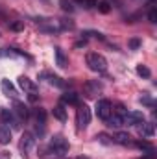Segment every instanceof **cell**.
Segmentation results:
<instances>
[{"label": "cell", "instance_id": "1", "mask_svg": "<svg viewBox=\"0 0 157 159\" xmlns=\"http://www.w3.org/2000/svg\"><path fill=\"white\" fill-rule=\"evenodd\" d=\"M69 141L63 137V135H54L48 143V146L41 148L39 150V156L44 159H54V157H65L69 154Z\"/></svg>", "mask_w": 157, "mask_h": 159}, {"label": "cell", "instance_id": "2", "mask_svg": "<svg viewBox=\"0 0 157 159\" xmlns=\"http://www.w3.org/2000/svg\"><path fill=\"white\" fill-rule=\"evenodd\" d=\"M85 61H87L89 69L94 70V72H105V70H107V59H105L102 54H98V52H91V54H87Z\"/></svg>", "mask_w": 157, "mask_h": 159}, {"label": "cell", "instance_id": "3", "mask_svg": "<svg viewBox=\"0 0 157 159\" xmlns=\"http://www.w3.org/2000/svg\"><path fill=\"white\" fill-rule=\"evenodd\" d=\"M34 146H35V137H34V133L24 131L22 137H20V143H19V150H20L22 157H28L30 152L34 150Z\"/></svg>", "mask_w": 157, "mask_h": 159}, {"label": "cell", "instance_id": "4", "mask_svg": "<svg viewBox=\"0 0 157 159\" xmlns=\"http://www.w3.org/2000/svg\"><path fill=\"white\" fill-rule=\"evenodd\" d=\"M76 122H78V129H85L91 124V109L85 104H79L78 111H76Z\"/></svg>", "mask_w": 157, "mask_h": 159}, {"label": "cell", "instance_id": "5", "mask_svg": "<svg viewBox=\"0 0 157 159\" xmlns=\"http://www.w3.org/2000/svg\"><path fill=\"white\" fill-rule=\"evenodd\" d=\"M94 109H96L98 119H102V120H107L111 117V113H113V106H111L109 100H98Z\"/></svg>", "mask_w": 157, "mask_h": 159}, {"label": "cell", "instance_id": "6", "mask_svg": "<svg viewBox=\"0 0 157 159\" xmlns=\"http://www.w3.org/2000/svg\"><path fill=\"white\" fill-rule=\"evenodd\" d=\"M102 83L98 81V80H91V81H87L85 85H83V91H85V96H89V98H92V96H96V94H100L102 93Z\"/></svg>", "mask_w": 157, "mask_h": 159}, {"label": "cell", "instance_id": "7", "mask_svg": "<svg viewBox=\"0 0 157 159\" xmlns=\"http://www.w3.org/2000/svg\"><path fill=\"white\" fill-rule=\"evenodd\" d=\"M122 120H124L126 126H137L139 122L144 120V115H142V111H128Z\"/></svg>", "mask_w": 157, "mask_h": 159}, {"label": "cell", "instance_id": "8", "mask_svg": "<svg viewBox=\"0 0 157 159\" xmlns=\"http://www.w3.org/2000/svg\"><path fill=\"white\" fill-rule=\"evenodd\" d=\"M139 126V133L144 137V139H150V137H154V133H155V126L152 124V122H139L137 124Z\"/></svg>", "mask_w": 157, "mask_h": 159}, {"label": "cell", "instance_id": "9", "mask_svg": "<svg viewBox=\"0 0 157 159\" xmlns=\"http://www.w3.org/2000/svg\"><path fill=\"white\" fill-rule=\"evenodd\" d=\"M19 87H20L24 93H37L35 81H32V80L26 78V76H20V78H19Z\"/></svg>", "mask_w": 157, "mask_h": 159}, {"label": "cell", "instance_id": "10", "mask_svg": "<svg viewBox=\"0 0 157 159\" xmlns=\"http://www.w3.org/2000/svg\"><path fill=\"white\" fill-rule=\"evenodd\" d=\"M15 115L19 117L20 120H28V117H30V109H28V106H24L22 102H15Z\"/></svg>", "mask_w": 157, "mask_h": 159}, {"label": "cell", "instance_id": "11", "mask_svg": "<svg viewBox=\"0 0 157 159\" xmlns=\"http://www.w3.org/2000/svg\"><path fill=\"white\" fill-rule=\"evenodd\" d=\"M54 56H56V65L59 67V69H65L67 67V56L63 54V50L61 48H54Z\"/></svg>", "mask_w": 157, "mask_h": 159}, {"label": "cell", "instance_id": "12", "mask_svg": "<svg viewBox=\"0 0 157 159\" xmlns=\"http://www.w3.org/2000/svg\"><path fill=\"white\" fill-rule=\"evenodd\" d=\"M41 76H43V78H46V81H48L50 85H56V87H59V89H63V87H65V81L59 78V76H54V74H48V72H43Z\"/></svg>", "mask_w": 157, "mask_h": 159}, {"label": "cell", "instance_id": "13", "mask_svg": "<svg viewBox=\"0 0 157 159\" xmlns=\"http://www.w3.org/2000/svg\"><path fill=\"white\" fill-rule=\"evenodd\" d=\"M113 143H118L122 146H128V144H131V137L128 133H124V131H118V133L113 135Z\"/></svg>", "mask_w": 157, "mask_h": 159}, {"label": "cell", "instance_id": "14", "mask_svg": "<svg viewBox=\"0 0 157 159\" xmlns=\"http://www.w3.org/2000/svg\"><path fill=\"white\" fill-rule=\"evenodd\" d=\"M61 102L63 104H70V106H79V98L76 93H65L61 96Z\"/></svg>", "mask_w": 157, "mask_h": 159}, {"label": "cell", "instance_id": "15", "mask_svg": "<svg viewBox=\"0 0 157 159\" xmlns=\"http://www.w3.org/2000/svg\"><path fill=\"white\" fill-rule=\"evenodd\" d=\"M11 141V129L7 126H0V144H7Z\"/></svg>", "mask_w": 157, "mask_h": 159}, {"label": "cell", "instance_id": "16", "mask_svg": "<svg viewBox=\"0 0 157 159\" xmlns=\"http://www.w3.org/2000/svg\"><path fill=\"white\" fill-rule=\"evenodd\" d=\"M52 113H54V117H56V119L61 120V122H65V120H67V111H65L63 104H57V106L54 107V111H52Z\"/></svg>", "mask_w": 157, "mask_h": 159}, {"label": "cell", "instance_id": "17", "mask_svg": "<svg viewBox=\"0 0 157 159\" xmlns=\"http://www.w3.org/2000/svg\"><path fill=\"white\" fill-rule=\"evenodd\" d=\"M107 126H111V128H120V126H124V120H122L120 115L111 113V117L107 119Z\"/></svg>", "mask_w": 157, "mask_h": 159}, {"label": "cell", "instance_id": "18", "mask_svg": "<svg viewBox=\"0 0 157 159\" xmlns=\"http://www.w3.org/2000/svg\"><path fill=\"white\" fill-rule=\"evenodd\" d=\"M2 91L7 94V96H15L17 94V91H15V87L7 81V80H2Z\"/></svg>", "mask_w": 157, "mask_h": 159}, {"label": "cell", "instance_id": "19", "mask_svg": "<svg viewBox=\"0 0 157 159\" xmlns=\"http://www.w3.org/2000/svg\"><path fill=\"white\" fill-rule=\"evenodd\" d=\"M0 119H2V122H4V124H13V122H15V119H13V113H11L9 109H2V111H0Z\"/></svg>", "mask_w": 157, "mask_h": 159}, {"label": "cell", "instance_id": "20", "mask_svg": "<svg viewBox=\"0 0 157 159\" xmlns=\"http://www.w3.org/2000/svg\"><path fill=\"white\" fill-rule=\"evenodd\" d=\"M57 26H59V30H72L74 28V22L72 20H67V19H59L57 20Z\"/></svg>", "mask_w": 157, "mask_h": 159}, {"label": "cell", "instance_id": "21", "mask_svg": "<svg viewBox=\"0 0 157 159\" xmlns=\"http://www.w3.org/2000/svg\"><path fill=\"white\" fill-rule=\"evenodd\" d=\"M96 7H98V11H100V13H109V11H111V4H109L107 0L98 2V4H96Z\"/></svg>", "mask_w": 157, "mask_h": 159}, {"label": "cell", "instance_id": "22", "mask_svg": "<svg viewBox=\"0 0 157 159\" xmlns=\"http://www.w3.org/2000/svg\"><path fill=\"white\" fill-rule=\"evenodd\" d=\"M135 146L141 148V150H146L148 154H154V146L150 143H146V141H139V143H135Z\"/></svg>", "mask_w": 157, "mask_h": 159}, {"label": "cell", "instance_id": "23", "mask_svg": "<svg viewBox=\"0 0 157 159\" xmlns=\"http://www.w3.org/2000/svg\"><path fill=\"white\" fill-rule=\"evenodd\" d=\"M59 6H61V9H63V11H67V13H72V11H74L72 0H59Z\"/></svg>", "mask_w": 157, "mask_h": 159}, {"label": "cell", "instance_id": "24", "mask_svg": "<svg viewBox=\"0 0 157 159\" xmlns=\"http://www.w3.org/2000/svg\"><path fill=\"white\" fill-rule=\"evenodd\" d=\"M137 74H139V76H142V78H150V76H152L150 69H148V67H144V65H137Z\"/></svg>", "mask_w": 157, "mask_h": 159}, {"label": "cell", "instance_id": "25", "mask_svg": "<svg viewBox=\"0 0 157 159\" xmlns=\"http://www.w3.org/2000/svg\"><path fill=\"white\" fill-rule=\"evenodd\" d=\"M9 30L11 32H22L24 30V20H15L9 24Z\"/></svg>", "mask_w": 157, "mask_h": 159}, {"label": "cell", "instance_id": "26", "mask_svg": "<svg viewBox=\"0 0 157 159\" xmlns=\"http://www.w3.org/2000/svg\"><path fill=\"white\" fill-rule=\"evenodd\" d=\"M96 139H98L102 144H113V137H109L107 133H98Z\"/></svg>", "mask_w": 157, "mask_h": 159}, {"label": "cell", "instance_id": "27", "mask_svg": "<svg viewBox=\"0 0 157 159\" xmlns=\"http://www.w3.org/2000/svg\"><path fill=\"white\" fill-rule=\"evenodd\" d=\"M128 46H129L131 50H137V48L141 46V39H137V37H131V39L128 41Z\"/></svg>", "mask_w": 157, "mask_h": 159}, {"label": "cell", "instance_id": "28", "mask_svg": "<svg viewBox=\"0 0 157 159\" xmlns=\"http://www.w3.org/2000/svg\"><path fill=\"white\" fill-rule=\"evenodd\" d=\"M148 20H150V22H157V9L155 7H152V9L148 11Z\"/></svg>", "mask_w": 157, "mask_h": 159}, {"label": "cell", "instance_id": "29", "mask_svg": "<svg viewBox=\"0 0 157 159\" xmlns=\"http://www.w3.org/2000/svg\"><path fill=\"white\" fill-rule=\"evenodd\" d=\"M96 4H98V0H85L83 2V7L91 9V7H96Z\"/></svg>", "mask_w": 157, "mask_h": 159}, {"label": "cell", "instance_id": "30", "mask_svg": "<svg viewBox=\"0 0 157 159\" xmlns=\"http://www.w3.org/2000/svg\"><path fill=\"white\" fill-rule=\"evenodd\" d=\"M126 113H128V111H126V107H124L122 104H118V106H117V115H120V117L124 119V115H126Z\"/></svg>", "mask_w": 157, "mask_h": 159}, {"label": "cell", "instance_id": "31", "mask_svg": "<svg viewBox=\"0 0 157 159\" xmlns=\"http://www.w3.org/2000/svg\"><path fill=\"white\" fill-rule=\"evenodd\" d=\"M28 100L30 102H37L39 100V94L37 93H28Z\"/></svg>", "mask_w": 157, "mask_h": 159}, {"label": "cell", "instance_id": "32", "mask_svg": "<svg viewBox=\"0 0 157 159\" xmlns=\"http://www.w3.org/2000/svg\"><path fill=\"white\" fill-rule=\"evenodd\" d=\"M141 102H142V104H146V106H154L152 98H148V96H142V98H141Z\"/></svg>", "mask_w": 157, "mask_h": 159}, {"label": "cell", "instance_id": "33", "mask_svg": "<svg viewBox=\"0 0 157 159\" xmlns=\"http://www.w3.org/2000/svg\"><path fill=\"white\" fill-rule=\"evenodd\" d=\"M155 154H148V156H142V157H137V159H154Z\"/></svg>", "mask_w": 157, "mask_h": 159}, {"label": "cell", "instance_id": "34", "mask_svg": "<svg viewBox=\"0 0 157 159\" xmlns=\"http://www.w3.org/2000/svg\"><path fill=\"white\" fill-rule=\"evenodd\" d=\"M74 2H76V4H81V6H83V2H85V0H74Z\"/></svg>", "mask_w": 157, "mask_h": 159}]
</instances>
